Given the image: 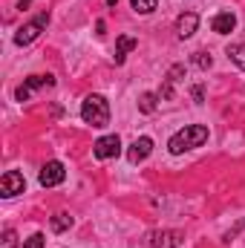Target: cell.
Here are the masks:
<instances>
[{
    "label": "cell",
    "instance_id": "cell-1",
    "mask_svg": "<svg viewBox=\"0 0 245 248\" xmlns=\"http://www.w3.org/2000/svg\"><path fill=\"white\" fill-rule=\"evenodd\" d=\"M208 141V127L205 124H187L184 130H179L176 136H170L168 147L173 156H182L184 150H193V147H202Z\"/></svg>",
    "mask_w": 245,
    "mask_h": 248
},
{
    "label": "cell",
    "instance_id": "cell-2",
    "mask_svg": "<svg viewBox=\"0 0 245 248\" xmlns=\"http://www.w3.org/2000/svg\"><path fill=\"white\" fill-rule=\"evenodd\" d=\"M81 119L92 127H107L110 124V104L104 95H87L81 104Z\"/></svg>",
    "mask_w": 245,
    "mask_h": 248
},
{
    "label": "cell",
    "instance_id": "cell-3",
    "mask_svg": "<svg viewBox=\"0 0 245 248\" xmlns=\"http://www.w3.org/2000/svg\"><path fill=\"white\" fill-rule=\"evenodd\" d=\"M46 23H49V15H46V12H44V15H38L35 20L23 23V26L15 32V44H17V46H29L32 41H38V38H41V32L46 29Z\"/></svg>",
    "mask_w": 245,
    "mask_h": 248
},
{
    "label": "cell",
    "instance_id": "cell-4",
    "mask_svg": "<svg viewBox=\"0 0 245 248\" xmlns=\"http://www.w3.org/2000/svg\"><path fill=\"white\" fill-rule=\"evenodd\" d=\"M44 87H55V78H52V75H32V78H26L23 87L15 90V98H17V101H29V95H32L35 90H44Z\"/></svg>",
    "mask_w": 245,
    "mask_h": 248
},
{
    "label": "cell",
    "instance_id": "cell-5",
    "mask_svg": "<svg viewBox=\"0 0 245 248\" xmlns=\"http://www.w3.org/2000/svg\"><path fill=\"white\" fill-rule=\"evenodd\" d=\"M184 234L182 231H150L147 234V246L150 248H176L182 246Z\"/></svg>",
    "mask_w": 245,
    "mask_h": 248
},
{
    "label": "cell",
    "instance_id": "cell-6",
    "mask_svg": "<svg viewBox=\"0 0 245 248\" xmlns=\"http://www.w3.org/2000/svg\"><path fill=\"white\" fill-rule=\"evenodd\" d=\"M92 153H95V159H116L122 153V139L119 136H101L92 144Z\"/></svg>",
    "mask_w": 245,
    "mask_h": 248
},
{
    "label": "cell",
    "instance_id": "cell-7",
    "mask_svg": "<svg viewBox=\"0 0 245 248\" xmlns=\"http://www.w3.org/2000/svg\"><path fill=\"white\" fill-rule=\"evenodd\" d=\"M63 179H66V168L61 162H46L41 168V176H38V182L44 187H55V185H61Z\"/></svg>",
    "mask_w": 245,
    "mask_h": 248
},
{
    "label": "cell",
    "instance_id": "cell-8",
    "mask_svg": "<svg viewBox=\"0 0 245 248\" xmlns=\"http://www.w3.org/2000/svg\"><path fill=\"white\" fill-rule=\"evenodd\" d=\"M23 190H26V179H23V173H17V170L3 173V179H0V193H3L6 199L17 196V193H23Z\"/></svg>",
    "mask_w": 245,
    "mask_h": 248
},
{
    "label": "cell",
    "instance_id": "cell-9",
    "mask_svg": "<svg viewBox=\"0 0 245 248\" xmlns=\"http://www.w3.org/2000/svg\"><path fill=\"white\" fill-rule=\"evenodd\" d=\"M150 153H153V139L141 136V139H136V141L130 144V150H127V159H130V165H138V162H144Z\"/></svg>",
    "mask_w": 245,
    "mask_h": 248
},
{
    "label": "cell",
    "instance_id": "cell-10",
    "mask_svg": "<svg viewBox=\"0 0 245 248\" xmlns=\"http://www.w3.org/2000/svg\"><path fill=\"white\" fill-rule=\"evenodd\" d=\"M184 75V66L182 63H176V66H170V72H168V78H165V87L159 90V98L162 101H170L173 98V87H176V81Z\"/></svg>",
    "mask_w": 245,
    "mask_h": 248
},
{
    "label": "cell",
    "instance_id": "cell-11",
    "mask_svg": "<svg viewBox=\"0 0 245 248\" xmlns=\"http://www.w3.org/2000/svg\"><path fill=\"white\" fill-rule=\"evenodd\" d=\"M196 26H199V15L196 12H184L182 17L176 20V35L184 41V38H190L196 32Z\"/></svg>",
    "mask_w": 245,
    "mask_h": 248
},
{
    "label": "cell",
    "instance_id": "cell-12",
    "mask_svg": "<svg viewBox=\"0 0 245 248\" xmlns=\"http://www.w3.org/2000/svg\"><path fill=\"white\" fill-rule=\"evenodd\" d=\"M211 26H214V32L228 35V32H234V26H237V15H234V12H219V15L211 20Z\"/></svg>",
    "mask_w": 245,
    "mask_h": 248
},
{
    "label": "cell",
    "instance_id": "cell-13",
    "mask_svg": "<svg viewBox=\"0 0 245 248\" xmlns=\"http://www.w3.org/2000/svg\"><path fill=\"white\" fill-rule=\"evenodd\" d=\"M136 46H138V41H136V38H130V35H122V38L116 41V63H124L127 52H133Z\"/></svg>",
    "mask_w": 245,
    "mask_h": 248
},
{
    "label": "cell",
    "instance_id": "cell-14",
    "mask_svg": "<svg viewBox=\"0 0 245 248\" xmlns=\"http://www.w3.org/2000/svg\"><path fill=\"white\" fill-rule=\"evenodd\" d=\"M156 104H159V93H144V95L138 98V110H141V113H153Z\"/></svg>",
    "mask_w": 245,
    "mask_h": 248
},
{
    "label": "cell",
    "instance_id": "cell-15",
    "mask_svg": "<svg viewBox=\"0 0 245 248\" xmlns=\"http://www.w3.org/2000/svg\"><path fill=\"white\" fill-rule=\"evenodd\" d=\"M69 225H72V217H69V214H55V217H52V231L61 234V231H66Z\"/></svg>",
    "mask_w": 245,
    "mask_h": 248
},
{
    "label": "cell",
    "instance_id": "cell-16",
    "mask_svg": "<svg viewBox=\"0 0 245 248\" xmlns=\"http://www.w3.org/2000/svg\"><path fill=\"white\" fill-rule=\"evenodd\" d=\"M228 55H231V61L237 63L240 69H245V44H237V46H231V49H228Z\"/></svg>",
    "mask_w": 245,
    "mask_h": 248
},
{
    "label": "cell",
    "instance_id": "cell-17",
    "mask_svg": "<svg viewBox=\"0 0 245 248\" xmlns=\"http://www.w3.org/2000/svg\"><path fill=\"white\" fill-rule=\"evenodd\" d=\"M130 3H133V9L141 12V15H150V12L156 9V0H130Z\"/></svg>",
    "mask_w": 245,
    "mask_h": 248
},
{
    "label": "cell",
    "instance_id": "cell-18",
    "mask_svg": "<svg viewBox=\"0 0 245 248\" xmlns=\"http://www.w3.org/2000/svg\"><path fill=\"white\" fill-rule=\"evenodd\" d=\"M0 248H17V237H15V231H12V228H6V231H3Z\"/></svg>",
    "mask_w": 245,
    "mask_h": 248
},
{
    "label": "cell",
    "instance_id": "cell-19",
    "mask_svg": "<svg viewBox=\"0 0 245 248\" xmlns=\"http://www.w3.org/2000/svg\"><path fill=\"white\" fill-rule=\"evenodd\" d=\"M193 63H196V66H199V69H211V55H208V52H196V55H193Z\"/></svg>",
    "mask_w": 245,
    "mask_h": 248
},
{
    "label": "cell",
    "instance_id": "cell-20",
    "mask_svg": "<svg viewBox=\"0 0 245 248\" xmlns=\"http://www.w3.org/2000/svg\"><path fill=\"white\" fill-rule=\"evenodd\" d=\"M44 243H46V240H44V234H32V237L23 243V248H44Z\"/></svg>",
    "mask_w": 245,
    "mask_h": 248
},
{
    "label": "cell",
    "instance_id": "cell-21",
    "mask_svg": "<svg viewBox=\"0 0 245 248\" xmlns=\"http://www.w3.org/2000/svg\"><path fill=\"white\" fill-rule=\"evenodd\" d=\"M190 95H193V101H196V104H202V98H205V90H202V87H193V90H190Z\"/></svg>",
    "mask_w": 245,
    "mask_h": 248
},
{
    "label": "cell",
    "instance_id": "cell-22",
    "mask_svg": "<svg viewBox=\"0 0 245 248\" xmlns=\"http://www.w3.org/2000/svg\"><path fill=\"white\" fill-rule=\"evenodd\" d=\"M116 3H119V0H107V6H116Z\"/></svg>",
    "mask_w": 245,
    "mask_h": 248
}]
</instances>
